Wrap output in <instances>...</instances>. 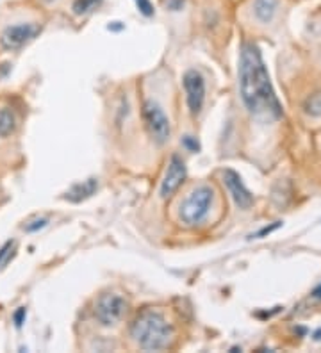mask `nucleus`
<instances>
[{
  "mask_svg": "<svg viewBox=\"0 0 321 353\" xmlns=\"http://www.w3.org/2000/svg\"><path fill=\"white\" fill-rule=\"evenodd\" d=\"M240 91L243 103L253 114H271L278 118L282 108L275 95L270 75L266 70L261 52L255 45L246 43L241 48L240 59Z\"/></svg>",
  "mask_w": 321,
  "mask_h": 353,
  "instance_id": "f257e3e1",
  "label": "nucleus"
},
{
  "mask_svg": "<svg viewBox=\"0 0 321 353\" xmlns=\"http://www.w3.org/2000/svg\"><path fill=\"white\" fill-rule=\"evenodd\" d=\"M130 336L137 346L143 350H163L170 345L173 337V327L168 323L161 312L154 309H146L137 314L130 327Z\"/></svg>",
  "mask_w": 321,
  "mask_h": 353,
  "instance_id": "f03ea898",
  "label": "nucleus"
},
{
  "mask_svg": "<svg viewBox=\"0 0 321 353\" xmlns=\"http://www.w3.org/2000/svg\"><path fill=\"white\" fill-rule=\"evenodd\" d=\"M213 190L209 185H198L191 191L184 203L180 205V221L188 227L202 223L209 214L211 203H213Z\"/></svg>",
  "mask_w": 321,
  "mask_h": 353,
  "instance_id": "7ed1b4c3",
  "label": "nucleus"
},
{
  "mask_svg": "<svg viewBox=\"0 0 321 353\" xmlns=\"http://www.w3.org/2000/svg\"><path fill=\"white\" fill-rule=\"evenodd\" d=\"M127 307L125 298H121L120 294H102L95 303V318L99 319L102 327H113V325L120 323L127 312Z\"/></svg>",
  "mask_w": 321,
  "mask_h": 353,
  "instance_id": "20e7f679",
  "label": "nucleus"
},
{
  "mask_svg": "<svg viewBox=\"0 0 321 353\" xmlns=\"http://www.w3.org/2000/svg\"><path fill=\"white\" fill-rule=\"evenodd\" d=\"M143 120H145V125L148 129L150 136L157 145H164V143L170 139L171 129L170 121H168L166 114L154 100H146L143 103Z\"/></svg>",
  "mask_w": 321,
  "mask_h": 353,
  "instance_id": "39448f33",
  "label": "nucleus"
},
{
  "mask_svg": "<svg viewBox=\"0 0 321 353\" xmlns=\"http://www.w3.org/2000/svg\"><path fill=\"white\" fill-rule=\"evenodd\" d=\"M39 32V27L32 22H21L9 26L0 34V47L4 50H17L35 39Z\"/></svg>",
  "mask_w": 321,
  "mask_h": 353,
  "instance_id": "423d86ee",
  "label": "nucleus"
},
{
  "mask_svg": "<svg viewBox=\"0 0 321 353\" xmlns=\"http://www.w3.org/2000/svg\"><path fill=\"white\" fill-rule=\"evenodd\" d=\"M184 90L189 112L197 117L204 108V100H206V81L197 70H188L184 74Z\"/></svg>",
  "mask_w": 321,
  "mask_h": 353,
  "instance_id": "0eeeda50",
  "label": "nucleus"
},
{
  "mask_svg": "<svg viewBox=\"0 0 321 353\" xmlns=\"http://www.w3.org/2000/svg\"><path fill=\"white\" fill-rule=\"evenodd\" d=\"M184 179H186L184 161L180 159L179 155H171L170 163H168L166 175H164V181L163 184H161V196H163V199H170V196H173L175 191L182 185Z\"/></svg>",
  "mask_w": 321,
  "mask_h": 353,
  "instance_id": "6e6552de",
  "label": "nucleus"
},
{
  "mask_svg": "<svg viewBox=\"0 0 321 353\" xmlns=\"http://www.w3.org/2000/svg\"><path fill=\"white\" fill-rule=\"evenodd\" d=\"M223 181L227 184L232 199H234L235 205L240 207V209H250V207L253 205L252 193H250V191L246 190V185L243 184L240 173H235L234 170H225V173H223Z\"/></svg>",
  "mask_w": 321,
  "mask_h": 353,
  "instance_id": "1a4fd4ad",
  "label": "nucleus"
},
{
  "mask_svg": "<svg viewBox=\"0 0 321 353\" xmlns=\"http://www.w3.org/2000/svg\"><path fill=\"white\" fill-rule=\"evenodd\" d=\"M97 188H99V182L95 181V179H88V181L81 182V184L72 185V190L66 193V200H70V202H81V200L90 199L91 194L97 191Z\"/></svg>",
  "mask_w": 321,
  "mask_h": 353,
  "instance_id": "9d476101",
  "label": "nucleus"
},
{
  "mask_svg": "<svg viewBox=\"0 0 321 353\" xmlns=\"http://www.w3.org/2000/svg\"><path fill=\"white\" fill-rule=\"evenodd\" d=\"M278 9V0H255L253 2V13L262 23H270L275 18Z\"/></svg>",
  "mask_w": 321,
  "mask_h": 353,
  "instance_id": "9b49d317",
  "label": "nucleus"
},
{
  "mask_svg": "<svg viewBox=\"0 0 321 353\" xmlns=\"http://www.w3.org/2000/svg\"><path fill=\"white\" fill-rule=\"evenodd\" d=\"M17 129V118H14V112L11 109L4 108L0 111V136L6 138L9 134H13Z\"/></svg>",
  "mask_w": 321,
  "mask_h": 353,
  "instance_id": "f8f14e48",
  "label": "nucleus"
},
{
  "mask_svg": "<svg viewBox=\"0 0 321 353\" xmlns=\"http://www.w3.org/2000/svg\"><path fill=\"white\" fill-rule=\"evenodd\" d=\"M305 112L311 114V117L318 118L321 117V93H316V95H311L307 100H305Z\"/></svg>",
  "mask_w": 321,
  "mask_h": 353,
  "instance_id": "ddd939ff",
  "label": "nucleus"
},
{
  "mask_svg": "<svg viewBox=\"0 0 321 353\" xmlns=\"http://www.w3.org/2000/svg\"><path fill=\"white\" fill-rule=\"evenodd\" d=\"M102 0H75L73 2V13L75 14H86L93 11Z\"/></svg>",
  "mask_w": 321,
  "mask_h": 353,
  "instance_id": "4468645a",
  "label": "nucleus"
},
{
  "mask_svg": "<svg viewBox=\"0 0 321 353\" xmlns=\"http://www.w3.org/2000/svg\"><path fill=\"white\" fill-rule=\"evenodd\" d=\"M137 6V9H139V13L145 14V17H152L154 14V6H152V2L150 0H134Z\"/></svg>",
  "mask_w": 321,
  "mask_h": 353,
  "instance_id": "2eb2a0df",
  "label": "nucleus"
},
{
  "mask_svg": "<svg viewBox=\"0 0 321 353\" xmlns=\"http://www.w3.org/2000/svg\"><path fill=\"white\" fill-rule=\"evenodd\" d=\"M182 145H184L189 152L200 150V143L197 141V138H193V136H184V139H182Z\"/></svg>",
  "mask_w": 321,
  "mask_h": 353,
  "instance_id": "dca6fc26",
  "label": "nucleus"
},
{
  "mask_svg": "<svg viewBox=\"0 0 321 353\" xmlns=\"http://www.w3.org/2000/svg\"><path fill=\"white\" fill-rule=\"evenodd\" d=\"M14 246V241H8L6 243L2 248H0V264L8 263V257H9V252H11V248Z\"/></svg>",
  "mask_w": 321,
  "mask_h": 353,
  "instance_id": "f3484780",
  "label": "nucleus"
},
{
  "mask_svg": "<svg viewBox=\"0 0 321 353\" xmlns=\"http://www.w3.org/2000/svg\"><path fill=\"white\" fill-rule=\"evenodd\" d=\"M164 6L170 11H180L186 6V0H164Z\"/></svg>",
  "mask_w": 321,
  "mask_h": 353,
  "instance_id": "a211bd4d",
  "label": "nucleus"
},
{
  "mask_svg": "<svg viewBox=\"0 0 321 353\" xmlns=\"http://www.w3.org/2000/svg\"><path fill=\"white\" fill-rule=\"evenodd\" d=\"M47 223H48L47 218H41V220L32 221V225H27L26 230H27V232H36V230H39V228H43Z\"/></svg>",
  "mask_w": 321,
  "mask_h": 353,
  "instance_id": "6ab92c4d",
  "label": "nucleus"
},
{
  "mask_svg": "<svg viewBox=\"0 0 321 353\" xmlns=\"http://www.w3.org/2000/svg\"><path fill=\"white\" fill-rule=\"evenodd\" d=\"M26 316H27V312H26V309H23V307H20V309H18L17 312H14L13 319H14V325H17L18 328H20L21 325H23V321H26Z\"/></svg>",
  "mask_w": 321,
  "mask_h": 353,
  "instance_id": "aec40b11",
  "label": "nucleus"
},
{
  "mask_svg": "<svg viewBox=\"0 0 321 353\" xmlns=\"http://www.w3.org/2000/svg\"><path fill=\"white\" fill-rule=\"evenodd\" d=\"M280 225H282V223H280V221H277V223L271 225V227H264V228H262V230H259V232L255 234V237H262V236H266V234H271V232H273V230H277V228L280 227Z\"/></svg>",
  "mask_w": 321,
  "mask_h": 353,
  "instance_id": "412c9836",
  "label": "nucleus"
},
{
  "mask_svg": "<svg viewBox=\"0 0 321 353\" xmlns=\"http://www.w3.org/2000/svg\"><path fill=\"white\" fill-rule=\"evenodd\" d=\"M313 296H314V298H321V284L318 285L316 289H314V291H313Z\"/></svg>",
  "mask_w": 321,
  "mask_h": 353,
  "instance_id": "4be33fe9",
  "label": "nucleus"
}]
</instances>
